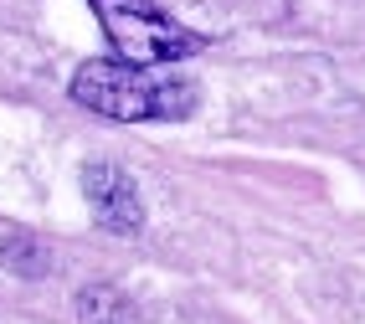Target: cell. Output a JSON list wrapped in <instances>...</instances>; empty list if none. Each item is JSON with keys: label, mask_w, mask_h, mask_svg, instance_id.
Returning <instances> with one entry per match:
<instances>
[{"label": "cell", "mask_w": 365, "mask_h": 324, "mask_svg": "<svg viewBox=\"0 0 365 324\" xmlns=\"http://www.w3.org/2000/svg\"><path fill=\"white\" fill-rule=\"evenodd\" d=\"M83 196H88L93 221H98V227H108V232H139V227H144L139 186H134L118 165L93 160V165L83 170Z\"/></svg>", "instance_id": "cell-3"}, {"label": "cell", "mask_w": 365, "mask_h": 324, "mask_svg": "<svg viewBox=\"0 0 365 324\" xmlns=\"http://www.w3.org/2000/svg\"><path fill=\"white\" fill-rule=\"evenodd\" d=\"M67 88L83 108L103 113L113 123H175V118H190L201 103V93L185 78L134 67V62H108V57L83 62Z\"/></svg>", "instance_id": "cell-1"}, {"label": "cell", "mask_w": 365, "mask_h": 324, "mask_svg": "<svg viewBox=\"0 0 365 324\" xmlns=\"http://www.w3.org/2000/svg\"><path fill=\"white\" fill-rule=\"evenodd\" d=\"M0 263H6V273H16V278H41L46 273V247L31 232H6L0 237Z\"/></svg>", "instance_id": "cell-5"}, {"label": "cell", "mask_w": 365, "mask_h": 324, "mask_svg": "<svg viewBox=\"0 0 365 324\" xmlns=\"http://www.w3.org/2000/svg\"><path fill=\"white\" fill-rule=\"evenodd\" d=\"M78 319L83 324H144V309L134 304V293L113 283H88L78 293Z\"/></svg>", "instance_id": "cell-4"}, {"label": "cell", "mask_w": 365, "mask_h": 324, "mask_svg": "<svg viewBox=\"0 0 365 324\" xmlns=\"http://www.w3.org/2000/svg\"><path fill=\"white\" fill-rule=\"evenodd\" d=\"M93 16L103 21L118 62H134V67L180 62V57H196L206 46V36L180 26L175 16H165L155 0H93Z\"/></svg>", "instance_id": "cell-2"}]
</instances>
